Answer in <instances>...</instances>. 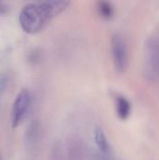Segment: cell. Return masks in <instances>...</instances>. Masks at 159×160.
<instances>
[{
    "label": "cell",
    "mask_w": 159,
    "mask_h": 160,
    "mask_svg": "<svg viewBox=\"0 0 159 160\" xmlns=\"http://www.w3.org/2000/svg\"><path fill=\"white\" fill-rule=\"evenodd\" d=\"M68 5V2L52 1L42 4H28L22 8L20 13V24L23 31L35 34L42 30L49 21L61 12Z\"/></svg>",
    "instance_id": "1"
},
{
    "label": "cell",
    "mask_w": 159,
    "mask_h": 160,
    "mask_svg": "<svg viewBox=\"0 0 159 160\" xmlns=\"http://www.w3.org/2000/svg\"><path fill=\"white\" fill-rule=\"evenodd\" d=\"M112 52L114 68L117 72L123 73L127 66V47L125 38L120 34H115L112 38Z\"/></svg>",
    "instance_id": "2"
},
{
    "label": "cell",
    "mask_w": 159,
    "mask_h": 160,
    "mask_svg": "<svg viewBox=\"0 0 159 160\" xmlns=\"http://www.w3.org/2000/svg\"><path fill=\"white\" fill-rule=\"evenodd\" d=\"M31 103V96L28 90L22 89L16 97L12 106V127L17 128L24 118Z\"/></svg>",
    "instance_id": "3"
},
{
    "label": "cell",
    "mask_w": 159,
    "mask_h": 160,
    "mask_svg": "<svg viewBox=\"0 0 159 160\" xmlns=\"http://www.w3.org/2000/svg\"><path fill=\"white\" fill-rule=\"evenodd\" d=\"M115 105H116V112L120 119L127 120L130 115L131 112V105L130 102L124 97L118 96L115 98Z\"/></svg>",
    "instance_id": "4"
},
{
    "label": "cell",
    "mask_w": 159,
    "mask_h": 160,
    "mask_svg": "<svg viewBox=\"0 0 159 160\" xmlns=\"http://www.w3.org/2000/svg\"><path fill=\"white\" fill-rule=\"evenodd\" d=\"M94 135H95V142L97 147L99 148V150L102 153L107 154L110 150V146H109V142H108V140L104 131L100 128H97L95 129Z\"/></svg>",
    "instance_id": "5"
},
{
    "label": "cell",
    "mask_w": 159,
    "mask_h": 160,
    "mask_svg": "<svg viewBox=\"0 0 159 160\" xmlns=\"http://www.w3.org/2000/svg\"><path fill=\"white\" fill-rule=\"evenodd\" d=\"M97 8H98L99 15L101 17H103L104 19H110L113 16L114 9H113V7L112 6V4L109 2H105V1L99 2Z\"/></svg>",
    "instance_id": "6"
},
{
    "label": "cell",
    "mask_w": 159,
    "mask_h": 160,
    "mask_svg": "<svg viewBox=\"0 0 159 160\" xmlns=\"http://www.w3.org/2000/svg\"><path fill=\"white\" fill-rule=\"evenodd\" d=\"M6 10H7V7L3 3H0V14L6 12Z\"/></svg>",
    "instance_id": "7"
}]
</instances>
